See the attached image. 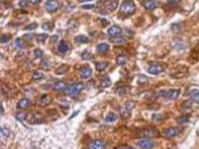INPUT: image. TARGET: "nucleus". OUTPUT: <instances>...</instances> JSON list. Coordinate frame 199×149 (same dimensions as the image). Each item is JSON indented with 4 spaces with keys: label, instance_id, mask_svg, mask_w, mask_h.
Wrapping results in <instances>:
<instances>
[{
    "label": "nucleus",
    "instance_id": "nucleus-10",
    "mask_svg": "<svg viewBox=\"0 0 199 149\" xmlns=\"http://www.w3.org/2000/svg\"><path fill=\"white\" fill-rule=\"evenodd\" d=\"M43 122V117L40 113H32L31 116H30V118L28 119V122L31 124H38V123H42Z\"/></svg>",
    "mask_w": 199,
    "mask_h": 149
},
{
    "label": "nucleus",
    "instance_id": "nucleus-8",
    "mask_svg": "<svg viewBox=\"0 0 199 149\" xmlns=\"http://www.w3.org/2000/svg\"><path fill=\"white\" fill-rule=\"evenodd\" d=\"M106 148V144L102 140L92 141L88 146V149H105Z\"/></svg>",
    "mask_w": 199,
    "mask_h": 149
},
{
    "label": "nucleus",
    "instance_id": "nucleus-32",
    "mask_svg": "<svg viewBox=\"0 0 199 149\" xmlns=\"http://www.w3.org/2000/svg\"><path fill=\"white\" fill-rule=\"evenodd\" d=\"M117 119V116L116 114H114V113H109L108 115L106 117V122H114V121H116Z\"/></svg>",
    "mask_w": 199,
    "mask_h": 149
},
{
    "label": "nucleus",
    "instance_id": "nucleus-1",
    "mask_svg": "<svg viewBox=\"0 0 199 149\" xmlns=\"http://www.w3.org/2000/svg\"><path fill=\"white\" fill-rule=\"evenodd\" d=\"M120 10L125 15H131L136 10V5L134 0H124L120 7Z\"/></svg>",
    "mask_w": 199,
    "mask_h": 149
},
{
    "label": "nucleus",
    "instance_id": "nucleus-40",
    "mask_svg": "<svg viewBox=\"0 0 199 149\" xmlns=\"http://www.w3.org/2000/svg\"><path fill=\"white\" fill-rule=\"evenodd\" d=\"M28 4H29L28 0H21L19 5L22 8H26L28 6Z\"/></svg>",
    "mask_w": 199,
    "mask_h": 149
},
{
    "label": "nucleus",
    "instance_id": "nucleus-2",
    "mask_svg": "<svg viewBox=\"0 0 199 149\" xmlns=\"http://www.w3.org/2000/svg\"><path fill=\"white\" fill-rule=\"evenodd\" d=\"M85 85L82 83H78V84H75L72 85L67 87L64 89V93L66 95H75L79 93L82 89H84Z\"/></svg>",
    "mask_w": 199,
    "mask_h": 149
},
{
    "label": "nucleus",
    "instance_id": "nucleus-44",
    "mask_svg": "<svg viewBox=\"0 0 199 149\" xmlns=\"http://www.w3.org/2000/svg\"><path fill=\"white\" fill-rule=\"evenodd\" d=\"M42 2V0H28V2L32 5H38Z\"/></svg>",
    "mask_w": 199,
    "mask_h": 149
},
{
    "label": "nucleus",
    "instance_id": "nucleus-39",
    "mask_svg": "<svg viewBox=\"0 0 199 149\" xmlns=\"http://www.w3.org/2000/svg\"><path fill=\"white\" fill-rule=\"evenodd\" d=\"M1 134L3 137H8L10 135V131L8 128H1Z\"/></svg>",
    "mask_w": 199,
    "mask_h": 149
},
{
    "label": "nucleus",
    "instance_id": "nucleus-6",
    "mask_svg": "<svg viewBox=\"0 0 199 149\" xmlns=\"http://www.w3.org/2000/svg\"><path fill=\"white\" fill-rule=\"evenodd\" d=\"M180 130L178 128L172 127L166 128V130H163V135L166 138H174L176 137L180 134Z\"/></svg>",
    "mask_w": 199,
    "mask_h": 149
},
{
    "label": "nucleus",
    "instance_id": "nucleus-41",
    "mask_svg": "<svg viewBox=\"0 0 199 149\" xmlns=\"http://www.w3.org/2000/svg\"><path fill=\"white\" fill-rule=\"evenodd\" d=\"M116 93L119 96H124L127 93V90H126V87H121L119 88L118 89L116 90Z\"/></svg>",
    "mask_w": 199,
    "mask_h": 149
},
{
    "label": "nucleus",
    "instance_id": "nucleus-20",
    "mask_svg": "<svg viewBox=\"0 0 199 149\" xmlns=\"http://www.w3.org/2000/svg\"><path fill=\"white\" fill-rule=\"evenodd\" d=\"M67 87V84H66L65 82L61 81H57L55 84V85H54V89H55V90H64V89H65Z\"/></svg>",
    "mask_w": 199,
    "mask_h": 149
},
{
    "label": "nucleus",
    "instance_id": "nucleus-11",
    "mask_svg": "<svg viewBox=\"0 0 199 149\" xmlns=\"http://www.w3.org/2000/svg\"><path fill=\"white\" fill-rule=\"evenodd\" d=\"M163 71V67L160 64H153L150 66L148 72L151 75H158Z\"/></svg>",
    "mask_w": 199,
    "mask_h": 149
},
{
    "label": "nucleus",
    "instance_id": "nucleus-23",
    "mask_svg": "<svg viewBox=\"0 0 199 149\" xmlns=\"http://www.w3.org/2000/svg\"><path fill=\"white\" fill-rule=\"evenodd\" d=\"M108 66L107 62H97L96 64V69L98 71H103Z\"/></svg>",
    "mask_w": 199,
    "mask_h": 149
},
{
    "label": "nucleus",
    "instance_id": "nucleus-37",
    "mask_svg": "<svg viewBox=\"0 0 199 149\" xmlns=\"http://www.w3.org/2000/svg\"><path fill=\"white\" fill-rule=\"evenodd\" d=\"M110 41L113 43H116V44H121V43H123L125 42V40L122 37H115V38H113L112 40H110Z\"/></svg>",
    "mask_w": 199,
    "mask_h": 149
},
{
    "label": "nucleus",
    "instance_id": "nucleus-12",
    "mask_svg": "<svg viewBox=\"0 0 199 149\" xmlns=\"http://www.w3.org/2000/svg\"><path fill=\"white\" fill-rule=\"evenodd\" d=\"M139 147L142 149H151L155 146L154 142L150 139H144V140H141L138 143Z\"/></svg>",
    "mask_w": 199,
    "mask_h": 149
},
{
    "label": "nucleus",
    "instance_id": "nucleus-46",
    "mask_svg": "<svg viewBox=\"0 0 199 149\" xmlns=\"http://www.w3.org/2000/svg\"><path fill=\"white\" fill-rule=\"evenodd\" d=\"M80 2H89V1H93V0H78Z\"/></svg>",
    "mask_w": 199,
    "mask_h": 149
},
{
    "label": "nucleus",
    "instance_id": "nucleus-3",
    "mask_svg": "<svg viewBox=\"0 0 199 149\" xmlns=\"http://www.w3.org/2000/svg\"><path fill=\"white\" fill-rule=\"evenodd\" d=\"M158 135L159 132L154 128H145L139 133V137L144 138H155L158 137Z\"/></svg>",
    "mask_w": 199,
    "mask_h": 149
},
{
    "label": "nucleus",
    "instance_id": "nucleus-21",
    "mask_svg": "<svg viewBox=\"0 0 199 149\" xmlns=\"http://www.w3.org/2000/svg\"><path fill=\"white\" fill-rule=\"evenodd\" d=\"M191 98L195 102H196L197 104H199V90L197 89H192L190 93Z\"/></svg>",
    "mask_w": 199,
    "mask_h": 149
},
{
    "label": "nucleus",
    "instance_id": "nucleus-5",
    "mask_svg": "<svg viewBox=\"0 0 199 149\" xmlns=\"http://www.w3.org/2000/svg\"><path fill=\"white\" fill-rule=\"evenodd\" d=\"M59 2L57 0H48L45 3L44 7L46 10L49 13L55 12L59 8Z\"/></svg>",
    "mask_w": 199,
    "mask_h": 149
},
{
    "label": "nucleus",
    "instance_id": "nucleus-14",
    "mask_svg": "<svg viewBox=\"0 0 199 149\" xmlns=\"http://www.w3.org/2000/svg\"><path fill=\"white\" fill-rule=\"evenodd\" d=\"M93 73V69L90 67H84V68L81 69V70L79 71V75L81 76V78H88L91 76Z\"/></svg>",
    "mask_w": 199,
    "mask_h": 149
},
{
    "label": "nucleus",
    "instance_id": "nucleus-7",
    "mask_svg": "<svg viewBox=\"0 0 199 149\" xmlns=\"http://www.w3.org/2000/svg\"><path fill=\"white\" fill-rule=\"evenodd\" d=\"M179 95H180V90L179 89H170V90H168L166 93H163V96L168 100H175L176 98H178Z\"/></svg>",
    "mask_w": 199,
    "mask_h": 149
},
{
    "label": "nucleus",
    "instance_id": "nucleus-25",
    "mask_svg": "<svg viewBox=\"0 0 199 149\" xmlns=\"http://www.w3.org/2000/svg\"><path fill=\"white\" fill-rule=\"evenodd\" d=\"M130 110H128L126 107L124 106L121 109V116L123 119H128L130 117Z\"/></svg>",
    "mask_w": 199,
    "mask_h": 149
},
{
    "label": "nucleus",
    "instance_id": "nucleus-9",
    "mask_svg": "<svg viewBox=\"0 0 199 149\" xmlns=\"http://www.w3.org/2000/svg\"><path fill=\"white\" fill-rule=\"evenodd\" d=\"M143 5L147 10H155L158 7V2L156 0H143Z\"/></svg>",
    "mask_w": 199,
    "mask_h": 149
},
{
    "label": "nucleus",
    "instance_id": "nucleus-16",
    "mask_svg": "<svg viewBox=\"0 0 199 149\" xmlns=\"http://www.w3.org/2000/svg\"><path fill=\"white\" fill-rule=\"evenodd\" d=\"M31 105V101L27 98H22L18 102L17 107L19 109H26Z\"/></svg>",
    "mask_w": 199,
    "mask_h": 149
},
{
    "label": "nucleus",
    "instance_id": "nucleus-31",
    "mask_svg": "<svg viewBox=\"0 0 199 149\" xmlns=\"http://www.w3.org/2000/svg\"><path fill=\"white\" fill-rule=\"evenodd\" d=\"M37 40L38 42H40V43H43V42L46 41V40L48 38V34H40L38 35H37Z\"/></svg>",
    "mask_w": 199,
    "mask_h": 149
},
{
    "label": "nucleus",
    "instance_id": "nucleus-17",
    "mask_svg": "<svg viewBox=\"0 0 199 149\" xmlns=\"http://www.w3.org/2000/svg\"><path fill=\"white\" fill-rule=\"evenodd\" d=\"M116 63L117 64L120 66H123L127 64L128 60V57L126 55H119L116 58Z\"/></svg>",
    "mask_w": 199,
    "mask_h": 149
},
{
    "label": "nucleus",
    "instance_id": "nucleus-33",
    "mask_svg": "<svg viewBox=\"0 0 199 149\" xmlns=\"http://www.w3.org/2000/svg\"><path fill=\"white\" fill-rule=\"evenodd\" d=\"M42 28H43V29L46 30V31H50V30L52 29V28H53V25L49 22H44V23L42 25Z\"/></svg>",
    "mask_w": 199,
    "mask_h": 149
},
{
    "label": "nucleus",
    "instance_id": "nucleus-22",
    "mask_svg": "<svg viewBox=\"0 0 199 149\" xmlns=\"http://www.w3.org/2000/svg\"><path fill=\"white\" fill-rule=\"evenodd\" d=\"M68 50H69V45L65 41H61V43L58 46V51L61 53H65Z\"/></svg>",
    "mask_w": 199,
    "mask_h": 149
},
{
    "label": "nucleus",
    "instance_id": "nucleus-18",
    "mask_svg": "<svg viewBox=\"0 0 199 149\" xmlns=\"http://www.w3.org/2000/svg\"><path fill=\"white\" fill-rule=\"evenodd\" d=\"M69 69V67L67 64H63V65L60 66V67L57 69L55 70V74L56 75H58V76H60V75H64L65 74L66 72H68V70Z\"/></svg>",
    "mask_w": 199,
    "mask_h": 149
},
{
    "label": "nucleus",
    "instance_id": "nucleus-43",
    "mask_svg": "<svg viewBox=\"0 0 199 149\" xmlns=\"http://www.w3.org/2000/svg\"><path fill=\"white\" fill-rule=\"evenodd\" d=\"M94 7H95L94 5H83V6H81L82 8L87 9V10H88V9H92Z\"/></svg>",
    "mask_w": 199,
    "mask_h": 149
},
{
    "label": "nucleus",
    "instance_id": "nucleus-29",
    "mask_svg": "<svg viewBox=\"0 0 199 149\" xmlns=\"http://www.w3.org/2000/svg\"><path fill=\"white\" fill-rule=\"evenodd\" d=\"M51 66H52V64H51L49 60H48L47 59H44L41 62V67L43 69H49Z\"/></svg>",
    "mask_w": 199,
    "mask_h": 149
},
{
    "label": "nucleus",
    "instance_id": "nucleus-45",
    "mask_svg": "<svg viewBox=\"0 0 199 149\" xmlns=\"http://www.w3.org/2000/svg\"><path fill=\"white\" fill-rule=\"evenodd\" d=\"M58 39V37L56 36V35H54V36H52V37H51V41L56 42Z\"/></svg>",
    "mask_w": 199,
    "mask_h": 149
},
{
    "label": "nucleus",
    "instance_id": "nucleus-38",
    "mask_svg": "<svg viewBox=\"0 0 199 149\" xmlns=\"http://www.w3.org/2000/svg\"><path fill=\"white\" fill-rule=\"evenodd\" d=\"M34 54H35V56L36 58H41L43 56V51L41 49H36L34 51Z\"/></svg>",
    "mask_w": 199,
    "mask_h": 149
},
{
    "label": "nucleus",
    "instance_id": "nucleus-26",
    "mask_svg": "<svg viewBox=\"0 0 199 149\" xmlns=\"http://www.w3.org/2000/svg\"><path fill=\"white\" fill-rule=\"evenodd\" d=\"M26 117H27V114L26 112H19L16 115V118L17 120H19V122H24L26 119Z\"/></svg>",
    "mask_w": 199,
    "mask_h": 149
},
{
    "label": "nucleus",
    "instance_id": "nucleus-19",
    "mask_svg": "<svg viewBox=\"0 0 199 149\" xmlns=\"http://www.w3.org/2000/svg\"><path fill=\"white\" fill-rule=\"evenodd\" d=\"M109 49H110V46L107 43H100L97 46V51L101 54L106 53L107 51H109Z\"/></svg>",
    "mask_w": 199,
    "mask_h": 149
},
{
    "label": "nucleus",
    "instance_id": "nucleus-47",
    "mask_svg": "<svg viewBox=\"0 0 199 149\" xmlns=\"http://www.w3.org/2000/svg\"><path fill=\"white\" fill-rule=\"evenodd\" d=\"M128 149H133V148H128Z\"/></svg>",
    "mask_w": 199,
    "mask_h": 149
},
{
    "label": "nucleus",
    "instance_id": "nucleus-36",
    "mask_svg": "<svg viewBox=\"0 0 199 149\" xmlns=\"http://www.w3.org/2000/svg\"><path fill=\"white\" fill-rule=\"evenodd\" d=\"M10 39V34H3L1 37V39H0V41L2 43H5L8 42Z\"/></svg>",
    "mask_w": 199,
    "mask_h": 149
},
{
    "label": "nucleus",
    "instance_id": "nucleus-27",
    "mask_svg": "<svg viewBox=\"0 0 199 149\" xmlns=\"http://www.w3.org/2000/svg\"><path fill=\"white\" fill-rule=\"evenodd\" d=\"M101 85L102 87H105V88L109 87L111 85V81H110V79L107 77L105 78L102 80V81H101Z\"/></svg>",
    "mask_w": 199,
    "mask_h": 149
},
{
    "label": "nucleus",
    "instance_id": "nucleus-15",
    "mask_svg": "<svg viewBox=\"0 0 199 149\" xmlns=\"http://www.w3.org/2000/svg\"><path fill=\"white\" fill-rule=\"evenodd\" d=\"M52 98L51 96H47V95H45V96H42L41 98L40 99L39 105L40 107H46V106H48L49 105H50L51 102H52Z\"/></svg>",
    "mask_w": 199,
    "mask_h": 149
},
{
    "label": "nucleus",
    "instance_id": "nucleus-30",
    "mask_svg": "<svg viewBox=\"0 0 199 149\" xmlns=\"http://www.w3.org/2000/svg\"><path fill=\"white\" fill-rule=\"evenodd\" d=\"M135 106H136V102L134 101H127L126 105H125V107L127 108L128 110H130V111H131V110H132L135 107Z\"/></svg>",
    "mask_w": 199,
    "mask_h": 149
},
{
    "label": "nucleus",
    "instance_id": "nucleus-24",
    "mask_svg": "<svg viewBox=\"0 0 199 149\" xmlns=\"http://www.w3.org/2000/svg\"><path fill=\"white\" fill-rule=\"evenodd\" d=\"M76 42L78 43H86L89 42V39L87 37L84 36V35H78L76 37Z\"/></svg>",
    "mask_w": 199,
    "mask_h": 149
},
{
    "label": "nucleus",
    "instance_id": "nucleus-4",
    "mask_svg": "<svg viewBox=\"0 0 199 149\" xmlns=\"http://www.w3.org/2000/svg\"><path fill=\"white\" fill-rule=\"evenodd\" d=\"M119 0H110L108 2H107L106 5L104 6L102 11H101V14H108V13L113 12L115 10L116 8L118 7Z\"/></svg>",
    "mask_w": 199,
    "mask_h": 149
},
{
    "label": "nucleus",
    "instance_id": "nucleus-28",
    "mask_svg": "<svg viewBox=\"0 0 199 149\" xmlns=\"http://www.w3.org/2000/svg\"><path fill=\"white\" fill-rule=\"evenodd\" d=\"M43 78H44V74L41 72H39V71L35 72V73L33 74L32 76V78L34 79V80H36V81L40 80V79Z\"/></svg>",
    "mask_w": 199,
    "mask_h": 149
},
{
    "label": "nucleus",
    "instance_id": "nucleus-35",
    "mask_svg": "<svg viewBox=\"0 0 199 149\" xmlns=\"http://www.w3.org/2000/svg\"><path fill=\"white\" fill-rule=\"evenodd\" d=\"M23 40L21 38H17L15 40V47L17 49H21L23 47Z\"/></svg>",
    "mask_w": 199,
    "mask_h": 149
},
{
    "label": "nucleus",
    "instance_id": "nucleus-42",
    "mask_svg": "<svg viewBox=\"0 0 199 149\" xmlns=\"http://www.w3.org/2000/svg\"><path fill=\"white\" fill-rule=\"evenodd\" d=\"M37 23H35V22H33V23H31L30 25H28V26H26V28H25V29L26 30H33V29H35V28H37Z\"/></svg>",
    "mask_w": 199,
    "mask_h": 149
},
{
    "label": "nucleus",
    "instance_id": "nucleus-13",
    "mask_svg": "<svg viewBox=\"0 0 199 149\" xmlns=\"http://www.w3.org/2000/svg\"><path fill=\"white\" fill-rule=\"evenodd\" d=\"M122 28L118 26H113L109 28L108 31H107V33H108V34L110 37H117L118 35H119L122 33Z\"/></svg>",
    "mask_w": 199,
    "mask_h": 149
},
{
    "label": "nucleus",
    "instance_id": "nucleus-34",
    "mask_svg": "<svg viewBox=\"0 0 199 149\" xmlns=\"http://www.w3.org/2000/svg\"><path fill=\"white\" fill-rule=\"evenodd\" d=\"M81 56H82V58L84 60H91V59L93 58V54H91L90 52H88V51H84Z\"/></svg>",
    "mask_w": 199,
    "mask_h": 149
}]
</instances>
